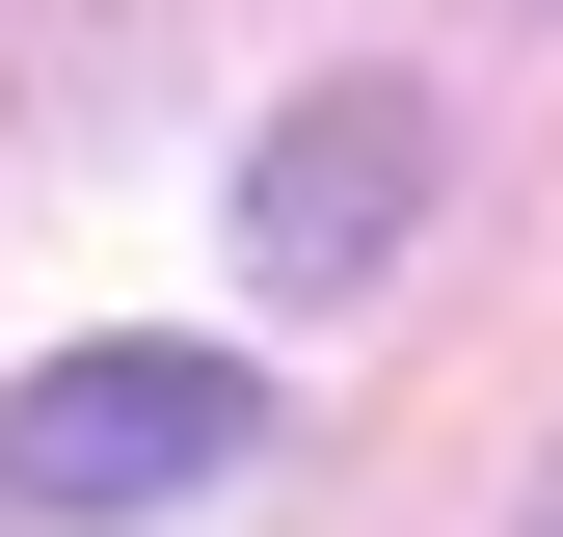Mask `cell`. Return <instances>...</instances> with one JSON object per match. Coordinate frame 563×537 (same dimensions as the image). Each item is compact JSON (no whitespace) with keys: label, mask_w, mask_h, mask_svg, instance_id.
Masks as SVG:
<instances>
[{"label":"cell","mask_w":563,"mask_h":537,"mask_svg":"<svg viewBox=\"0 0 563 537\" xmlns=\"http://www.w3.org/2000/svg\"><path fill=\"white\" fill-rule=\"evenodd\" d=\"M216 457H268L242 350H54L0 403V511H188Z\"/></svg>","instance_id":"1"},{"label":"cell","mask_w":563,"mask_h":537,"mask_svg":"<svg viewBox=\"0 0 563 537\" xmlns=\"http://www.w3.org/2000/svg\"><path fill=\"white\" fill-rule=\"evenodd\" d=\"M402 242H430V108L402 81H296L268 162H242V268L268 296H376Z\"/></svg>","instance_id":"2"}]
</instances>
